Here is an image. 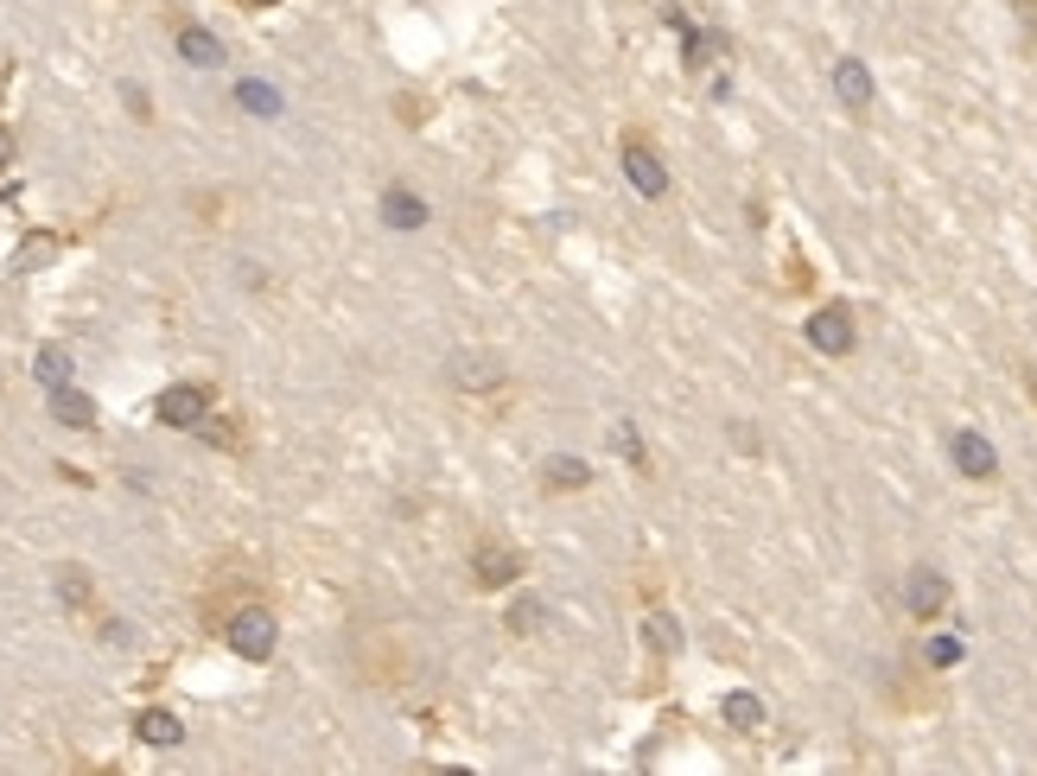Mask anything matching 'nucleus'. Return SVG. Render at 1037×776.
Here are the masks:
<instances>
[{"label": "nucleus", "mask_w": 1037, "mask_h": 776, "mask_svg": "<svg viewBox=\"0 0 1037 776\" xmlns=\"http://www.w3.org/2000/svg\"><path fill=\"white\" fill-rule=\"evenodd\" d=\"M229 649L249 656V662H267V656H274V618H267L261 605L236 611V618H229Z\"/></svg>", "instance_id": "f257e3e1"}, {"label": "nucleus", "mask_w": 1037, "mask_h": 776, "mask_svg": "<svg viewBox=\"0 0 1037 776\" xmlns=\"http://www.w3.org/2000/svg\"><path fill=\"white\" fill-rule=\"evenodd\" d=\"M949 458H955V471L974 483H993L1000 478V452L987 445V433H974V427H962L955 440H949Z\"/></svg>", "instance_id": "f03ea898"}, {"label": "nucleus", "mask_w": 1037, "mask_h": 776, "mask_svg": "<svg viewBox=\"0 0 1037 776\" xmlns=\"http://www.w3.org/2000/svg\"><path fill=\"white\" fill-rule=\"evenodd\" d=\"M802 332H809V344H815L821 357H847L853 337H859V332H853V312H847V306H821Z\"/></svg>", "instance_id": "7ed1b4c3"}, {"label": "nucleus", "mask_w": 1037, "mask_h": 776, "mask_svg": "<svg viewBox=\"0 0 1037 776\" xmlns=\"http://www.w3.org/2000/svg\"><path fill=\"white\" fill-rule=\"evenodd\" d=\"M204 414H211V389H204V382H179V389L159 395V420H166V427H198Z\"/></svg>", "instance_id": "20e7f679"}, {"label": "nucleus", "mask_w": 1037, "mask_h": 776, "mask_svg": "<svg viewBox=\"0 0 1037 776\" xmlns=\"http://www.w3.org/2000/svg\"><path fill=\"white\" fill-rule=\"evenodd\" d=\"M942 605H949V580H942L935 566H917V573L904 580V611H910V618H935Z\"/></svg>", "instance_id": "39448f33"}, {"label": "nucleus", "mask_w": 1037, "mask_h": 776, "mask_svg": "<svg viewBox=\"0 0 1037 776\" xmlns=\"http://www.w3.org/2000/svg\"><path fill=\"white\" fill-rule=\"evenodd\" d=\"M472 573H478V586H510V580H522V554L503 541H484L472 554Z\"/></svg>", "instance_id": "423d86ee"}, {"label": "nucleus", "mask_w": 1037, "mask_h": 776, "mask_svg": "<svg viewBox=\"0 0 1037 776\" xmlns=\"http://www.w3.org/2000/svg\"><path fill=\"white\" fill-rule=\"evenodd\" d=\"M624 172H630V186L643 191V198H663V191H668L663 159H656V147H643V141H630V147H624Z\"/></svg>", "instance_id": "0eeeda50"}, {"label": "nucleus", "mask_w": 1037, "mask_h": 776, "mask_svg": "<svg viewBox=\"0 0 1037 776\" xmlns=\"http://www.w3.org/2000/svg\"><path fill=\"white\" fill-rule=\"evenodd\" d=\"M834 96H841L847 109H872V71H866L859 58H841V64H834Z\"/></svg>", "instance_id": "6e6552de"}, {"label": "nucleus", "mask_w": 1037, "mask_h": 776, "mask_svg": "<svg viewBox=\"0 0 1037 776\" xmlns=\"http://www.w3.org/2000/svg\"><path fill=\"white\" fill-rule=\"evenodd\" d=\"M51 414H58L64 427H76V433H90V427H96V402H90V395H76L71 382H64V389H51Z\"/></svg>", "instance_id": "1a4fd4ad"}, {"label": "nucleus", "mask_w": 1037, "mask_h": 776, "mask_svg": "<svg viewBox=\"0 0 1037 776\" xmlns=\"http://www.w3.org/2000/svg\"><path fill=\"white\" fill-rule=\"evenodd\" d=\"M541 483H548V490H586V483H593V465L560 452V458H548V465H541Z\"/></svg>", "instance_id": "9d476101"}, {"label": "nucleus", "mask_w": 1037, "mask_h": 776, "mask_svg": "<svg viewBox=\"0 0 1037 776\" xmlns=\"http://www.w3.org/2000/svg\"><path fill=\"white\" fill-rule=\"evenodd\" d=\"M134 732L147 744H179L186 739V726H179V713H166V706H147L141 719H134Z\"/></svg>", "instance_id": "9b49d317"}, {"label": "nucleus", "mask_w": 1037, "mask_h": 776, "mask_svg": "<svg viewBox=\"0 0 1037 776\" xmlns=\"http://www.w3.org/2000/svg\"><path fill=\"white\" fill-rule=\"evenodd\" d=\"M179 51H186V64H204V71L223 64V45L204 33V26H186V33H179Z\"/></svg>", "instance_id": "f8f14e48"}, {"label": "nucleus", "mask_w": 1037, "mask_h": 776, "mask_svg": "<svg viewBox=\"0 0 1037 776\" xmlns=\"http://www.w3.org/2000/svg\"><path fill=\"white\" fill-rule=\"evenodd\" d=\"M33 375L45 389H64V382H71V350H64V344H45L33 357Z\"/></svg>", "instance_id": "ddd939ff"}, {"label": "nucleus", "mask_w": 1037, "mask_h": 776, "mask_svg": "<svg viewBox=\"0 0 1037 776\" xmlns=\"http://www.w3.org/2000/svg\"><path fill=\"white\" fill-rule=\"evenodd\" d=\"M382 217L395 223V229H420V223H427V204H420L414 191H389V198H382Z\"/></svg>", "instance_id": "4468645a"}, {"label": "nucleus", "mask_w": 1037, "mask_h": 776, "mask_svg": "<svg viewBox=\"0 0 1037 776\" xmlns=\"http://www.w3.org/2000/svg\"><path fill=\"white\" fill-rule=\"evenodd\" d=\"M726 726H739V732L764 726V701L758 694H726Z\"/></svg>", "instance_id": "2eb2a0df"}, {"label": "nucleus", "mask_w": 1037, "mask_h": 776, "mask_svg": "<svg viewBox=\"0 0 1037 776\" xmlns=\"http://www.w3.org/2000/svg\"><path fill=\"white\" fill-rule=\"evenodd\" d=\"M236 96H242V109H255V115H281V96H274L267 83H242Z\"/></svg>", "instance_id": "dca6fc26"}, {"label": "nucleus", "mask_w": 1037, "mask_h": 776, "mask_svg": "<svg viewBox=\"0 0 1037 776\" xmlns=\"http://www.w3.org/2000/svg\"><path fill=\"white\" fill-rule=\"evenodd\" d=\"M58 598H64V605H83V598H90V573H83V566H64V573H58Z\"/></svg>", "instance_id": "f3484780"}, {"label": "nucleus", "mask_w": 1037, "mask_h": 776, "mask_svg": "<svg viewBox=\"0 0 1037 776\" xmlns=\"http://www.w3.org/2000/svg\"><path fill=\"white\" fill-rule=\"evenodd\" d=\"M929 662L955 668V662H962V636H935V643H929Z\"/></svg>", "instance_id": "a211bd4d"}, {"label": "nucleus", "mask_w": 1037, "mask_h": 776, "mask_svg": "<svg viewBox=\"0 0 1037 776\" xmlns=\"http://www.w3.org/2000/svg\"><path fill=\"white\" fill-rule=\"evenodd\" d=\"M51 249H58L51 236H33V242H26V249L13 255V267H38V261H51Z\"/></svg>", "instance_id": "6ab92c4d"}, {"label": "nucleus", "mask_w": 1037, "mask_h": 776, "mask_svg": "<svg viewBox=\"0 0 1037 776\" xmlns=\"http://www.w3.org/2000/svg\"><path fill=\"white\" fill-rule=\"evenodd\" d=\"M528 624H541V605H535V598H522L516 611H510V630H528Z\"/></svg>", "instance_id": "aec40b11"}, {"label": "nucleus", "mask_w": 1037, "mask_h": 776, "mask_svg": "<svg viewBox=\"0 0 1037 776\" xmlns=\"http://www.w3.org/2000/svg\"><path fill=\"white\" fill-rule=\"evenodd\" d=\"M649 643H656V649H675V624H668V618H649Z\"/></svg>", "instance_id": "412c9836"}, {"label": "nucleus", "mask_w": 1037, "mask_h": 776, "mask_svg": "<svg viewBox=\"0 0 1037 776\" xmlns=\"http://www.w3.org/2000/svg\"><path fill=\"white\" fill-rule=\"evenodd\" d=\"M1018 20H1025V33L1037 38V0H1018Z\"/></svg>", "instance_id": "4be33fe9"}, {"label": "nucleus", "mask_w": 1037, "mask_h": 776, "mask_svg": "<svg viewBox=\"0 0 1037 776\" xmlns=\"http://www.w3.org/2000/svg\"><path fill=\"white\" fill-rule=\"evenodd\" d=\"M7 159H13V134H7V128H0V166H7Z\"/></svg>", "instance_id": "5701e85b"}, {"label": "nucleus", "mask_w": 1037, "mask_h": 776, "mask_svg": "<svg viewBox=\"0 0 1037 776\" xmlns=\"http://www.w3.org/2000/svg\"><path fill=\"white\" fill-rule=\"evenodd\" d=\"M249 7H274V0H249Z\"/></svg>", "instance_id": "b1692460"}]
</instances>
